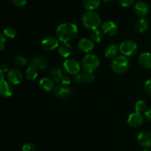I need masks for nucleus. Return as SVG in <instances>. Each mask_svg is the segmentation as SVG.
Wrapping results in <instances>:
<instances>
[{
    "label": "nucleus",
    "mask_w": 151,
    "mask_h": 151,
    "mask_svg": "<svg viewBox=\"0 0 151 151\" xmlns=\"http://www.w3.org/2000/svg\"><path fill=\"white\" fill-rule=\"evenodd\" d=\"M22 151H36V147L32 143H26L22 146Z\"/></svg>",
    "instance_id": "obj_30"
},
{
    "label": "nucleus",
    "mask_w": 151,
    "mask_h": 151,
    "mask_svg": "<svg viewBox=\"0 0 151 151\" xmlns=\"http://www.w3.org/2000/svg\"><path fill=\"white\" fill-rule=\"evenodd\" d=\"M71 83V80L69 78V77L68 76H63L61 78V79L59 81L58 84H62V85L65 86H69Z\"/></svg>",
    "instance_id": "obj_32"
},
{
    "label": "nucleus",
    "mask_w": 151,
    "mask_h": 151,
    "mask_svg": "<svg viewBox=\"0 0 151 151\" xmlns=\"http://www.w3.org/2000/svg\"><path fill=\"white\" fill-rule=\"evenodd\" d=\"M145 117L147 121L151 122V108H149L148 109L145 111Z\"/></svg>",
    "instance_id": "obj_36"
},
{
    "label": "nucleus",
    "mask_w": 151,
    "mask_h": 151,
    "mask_svg": "<svg viewBox=\"0 0 151 151\" xmlns=\"http://www.w3.org/2000/svg\"><path fill=\"white\" fill-rule=\"evenodd\" d=\"M149 23L147 19L144 18H140L135 24V29L139 33H144L148 29Z\"/></svg>",
    "instance_id": "obj_22"
},
{
    "label": "nucleus",
    "mask_w": 151,
    "mask_h": 151,
    "mask_svg": "<svg viewBox=\"0 0 151 151\" xmlns=\"http://www.w3.org/2000/svg\"><path fill=\"white\" fill-rule=\"evenodd\" d=\"M78 35V28L73 23L60 24L56 29V35L61 42H69Z\"/></svg>",
    "instance_id": "obj_1"
},
{
    "label": "nucleus",
    "mask_w": 151,
    "mask_h": 151,
    "mask_svg": "<svg viewBox=\"0 0 151 151\" xmlns=\"http://www.w3.org/2000/svg\"><path fill=\"white\" fill-rule=\"evenodd\" d=\"M72 52V47L69 42H62L58 47V53L63 58L69 57Z\"/></svg>",
    "instance_id": "obj_20"
},
{
    "label": "nucleus",
    "mask_w": 151,
    "mask_h": 151,
    "mask_svg": "<svg viewBox=\"0 0 151 151\" xmlns=\"http://www.w3.org/2000/svg\"><path fill=\"white\" fill-rule=\"evenodd\" d=\"M6 46V38L4 34H1L0 35V50H3Z\"/></svg>",
    "instance_id": "obj_35"
},
{
    "label": "nucleus",
    "mask_w": 151,
    "mask_h": 151,
    "mask_svg": "<svg viewBox=\"0 0 151 151\" xmlns=\"http://www.w3.org/2000/svg\"><path fill=\"white\" fill-rule=\"evenodd\" d=\"M119 47L116 44H110L105 50V56L108 58L113 59L118 55Z\"/></svg>",
    "instance_id": "obj_21"
},
{
    "label": "nucleus",
    "mask_w": 151,
    "mask_h": 151,
    "mask_svg": "<svg viewBox=\"0 0 151 151\" xmlns=\"http://www.w3.org/2000/svg\"><path fill=\"white\" fill-rule=\"evenodd\" d=\"M74 80L76 83H90L94 81L95 77L91 72H85L83 73H78V75H75Z\"/></svg>",
    "instance_id": "obj_15"
},
{
    "label": "nucleus",
    "mask_w": 151,
    "mask_h": 151,
    "mask_svg": "<svg viewBox=\"0 0 151 151\" xmlns=\"http://www.w3.org/2000/svg\"><path fill=\"white\" fill-rule=\"evenodd\" d=\"M119 52L122 55L126 57H131L134 55L138 51V45L135 41L132 40H127L123 41L119 46Z\"/></svg>",
    "instance_id": "obj_5"
},
{
    "label": "nucleus",
    "mask_w": 151,
    "mask_h": 151,
    "mask_svg": "<svg viewBox=\"0 0 151 151\" xmlns=\"http://www.w3.org/2000/svg\"><path fill=\"white\" fill-rule=\"evenodd\" d=\"M13 62L16 65L19 66H24L27 64V60L24 57L21 55H16L13 58Z\"/></svg>",
    "instance_id": "obj_29"
},
{
    "label": "nucleus",
    "mask_w": 151,
    "mask_h": 151,
    "mask_svg": "<svg viewBox=\"0 0 151 151\" xmlns=\"http://www.w3.org/2000/svg\"><path fill=\"white\" fill-rule=\"evenodd\" d=\"M138 143L144 148H150L151 147V132L144 131L140 132L137 136Z\"/></svg>",
    "instance_id": "obj_10"
},
{
    "label": "nucleus",
    "mask_w": 151,
    "mask_h": 151,
    "mask_svg": "<svg viewBox=\"0 0 151 151\" xmlns=\"http://www.w3.org/2000/svg\"><path fill=\"white\" fill-rule=\"evenodd\" d=\"M25 75H26V78L27 80H29V81H34L38 77V69H36L33 66H30L27 69Z\"/></svg>",
    "instance_id": "obj_24"
},
{
    "label": "nucleus",
    "mask_w": 151,
    "mask_h": 151,
    "mask_svg": "<svg viewBox=\"0 0 151 151\" xmlns=\"http://www.w3.org/2000/svg\"><path fill=\"white\" fill-rule=\"evenodd\" d=\"M134 12L139 17L144 18L149 13V7L144 1H138L134 4Z\"/></svg>",
    "instance_id": "obj_14"
},
{
    "label": "nucleus",
    "mask_w": 151,
    "mask_h": 151,
    "mask_svg": "<svg viewBox=\"0 0 151 151\" xmlns=\"http://www.w3.org/2000/svg\"><path fill=\"white\" fill-rule=\"evenodd\" d=\"M50 74H51L52 79L55 81V82L58 83L60 80L61 79L63 75V72H62V70L60 69V68L55 67L54 69H52L50 72Z\"/></svg>",
    "instance_id": "obj_25"
},
{
    "label": "nucleus",
    "mask_w": 151,
    "mask_h": 151,
    "mask_svg": "<svg viewBox=\"0 0 151 151\" xmlns=\"http://www.w3.org/2000/svg\"><path fill=\"white\" fill-rule=\"evenodd\" d=\"M7 80L10 83L14 85H18L22 83L23 80V75L21 71L17 69H11L7 72Z\"/></svg>",
    "instance_id": "obj_11"
},
{
    "label": "nucleus",
    "mask_w": 151,
    "mask_h": 151,
    "mask_svg": "<svg viewBox=\"0 0 151 151\" xmlns=\"http://www.w3.org/2000/svg\"><path fill=\"white\" fill-rule=\"evenodd\" d=\"M52 79L48 78H44L40 80L39 86L42 90L45 91H51L54 89L55 83Z\"/></svg>",
    "instance_id": "obj_19"
},
{
    "label": "nucleus",
    "mask_w": 151,
    "mask_h": 151,
    "mask_svg": "<svg viewBox=\"0 0 151 151\" xmlns=\"http://www.w3.org/2000/svg\"><path fill=\"white\" fill-rule=\"evenodd\" d=\"M139 64L142 68L146 69H151V53L143 52L138 58Z\"/></svg>",
    "instance_id": "obj_17"
},
{
    "label": "nucleus",
    "mask_w": 151,
    "mask_h": 151,
    "mask_svg": "<svg viewBox=\"0 0 151 151\" xmlns=\"http://www.w3.org/2000/svg\"><path fill=\"white\" fill-rule=\"evenodd\" d=\"M63 68L68 74L75 76L80 72L81 64H80L79 62L75 59L68 58L63 62Z\"/></svg>",
    "instance_id": "obj_6"
},
{
    "label": "nucleus",
    "mask_w": 151,
    "mask_h": 151,
    "mask_svg": "<svg viewBox=\"0 0 151 151\" xmlns=\"http://www.w3.org/2000/svg\"><path fill=\"white\" fill-rule=\"evenodd\" d=\"M78 47L80 51L83 52L89 53L94 49V42L88 38H81L78 42Z\"/></svg>",
    "instance_id": "obj_13"
},
{
    "label": "nucleus",
    "mask_w": 151,
    "mask_h": 151,
    "mask_svg": "<svg viewBox=\"0 0 151 151\" xmlns=\"http://www.w3.org/2000/svg\"><path fill=\"white\" fill-rule=\"evenodd\" d=\"M100 61L96 55L87 54L81 61V68L85 72L93 73L100 66Z\"/></svg>",
    "instance_id": "obj_4"
},
{
    "label": "nucleus",
    "mask_w": 151,
    "mask_h": 151,
    "mask_svg": "<svg viewBox=\"0 0 151 151\" xmlns=\"http://www.w3.org/2000/svg\"><path fill=\"white\" fill-rule=\"evenodd\" d=\"M72 90L69 87V86L58 84L57 86L55 88V94L58 98L66 99L71 96Z\"/></svg>",
    "instance_id": "obj_12"
},
{
    "label": "nucleus",
    "mask_w": 151,
    "mask_h": 151,
    "mask_svg": "<svg viewBox=\"0 0 151 151\" xmlns=\"http://www.w3.org/2000/svg\"><path fill=\"white\" fill-rule=\"evenodd\" d=\"M144 121L145 118L141 113L134 112V113H132L128 116L127 122L131 128H137L142 126L144 123Z\"/></svg>",
    "instance_id": "obj_8"
},
{
    "label": "nucleus",
    "mask_w": 151,
    "mask_h": 151,
    "mask_svg": "<svg viewBox=\"0 0 151 151\" xmlns=\"http://www.w3.org/2000/svg\"><path fill=\"white\" fill-rule=\"evenodd\" d=\"M101 0H83V5L87 10H94L99 7Z\"/></svg>",
    "instance_id": "obj_23"
},
{
    "label": "nucleus",
    "mask_w": 151,
    "mask_h": 151,
    "mask_svg": "<svg viewBox=\"0 0 151 151\" xmlns=\"http://www.w3.org/2000/svg\"><path fill=\"white\" fill-rule=\"evenodd\" d=\"M120 5L123 7H128L134 4L135 0H119Z\"/></svg>",
    "instance_id": "obj_31"
},
{
    "label": "nucleus",
    "mask_w": 151,
    "mask_h": 151,
    "mask_svg": "<svg viewBox=\"0 0 151 151\" xmlns=\"http://www.w3.org/2000/svg\"><path fill=\"white\" fill-rule=\"evenodd\" d=\"M31 66L35 67L38 70H45L47 66V60L42 57H34L30 60Z\"/></svg>",
    "instance_id": "obj_18"
},
{
    "label": "nucleus",
    "mask_w": 151,
    "mask_h": 151,
    "mask_svg": "<svg viewBox=\"0 0 151 151\" xmlns=\"http://www.w3.org/2000/svg\"><path fill=\"white\" fill-rule=\"evenodd\" d=\"M103 38V32L100 29H94L91 33V39L94 43H100Z\"/></svg>",
    "instance_id": "obj_26"
},
{
    "label": "nucleus",
    "mask_w": 151,
    "mask_h": 151,
    "mask_svg": "<svg viewBox=\"0 0 151 151\" xmlns=\"http://www.w3.org/2000/svg\"><path fill=\"white\" fill-rule=\"evenodd\" d=\"M81 22L86 29H97L102 25V20L100 15L92 10H88L82 15Z\"/></svg>",
    "instance_id": "obj_2"
},
{
    "label": "nucleus",
    "mask_w": 151,
    "mask_h": 151,
    "mask_svg": "<svg viewBox=\"0 0 151 151\" xmlns=\"http://www.w3.org/2000/svg\"><path fill=\"white\" fill-rule=\"evenodd\" d=\"M144 88L146 93H147L149 95H151V79L146 81V82L145 83Z\"/></svg>",
    "instance_id": "obj_33"
},
{
    "label": "nucleus",
    "mask_w": 151,
    "mask_h": 151,
    "mask_svg": "<svg viewBox=\"0 0 151 151\" xmlns=\"http://www.w3.org/2000/svg\"><path fill=\"white\" fill-rule=\"evenodd\" d=\"M58 38L49 36L44 38L41 41V47L46 51H52L59 47Z\"/></svg>",
    "instance_id": "obj_9"
},
{
    "label": "nucleus",
    "mask_w": 151,
    "mask_h": 151,
    "mask_svg": "<svg viewBox=\"0 0 151 151\" xmlns=\"http://www.w3.org/2000/svg\"><path fill=\"white\" fill-rule=\"evenodd\" d=\"M101 30L103 31V34L107 36H115L119 31V27L115 22L112 21H107L101 25Z\"/></svg>",
    "instance_id": "obj_7"
},
{
    "label": "nucleus",
    "mask_w": 151,
    "mask_h": 151,
    "mask_svg": "<svg viewBox=\"0 0 151 151\" xmlns=\"http://www.w3.org/2000/svg\"><path fill=\"white\" fill-rule=\"evenodd\" d=\"M130 66L129 60L126 56L117 55L112 59L111 63V68L112 71L116 74H123L128 71Z\"/></svg>",
    "instance_id": "obj_3"
},
{
    "label": "nucleus",
    "mask_w": 151,
    "mask_h": 151,
    "mask_svg": "<svg viewBox=\"0 0 151 151\" xmlns=\"http://www.w3.org/2000/svg\"><path fill=\"white\" fill-rule=\"evenodd\" d=\"M103 1H107V2H108V1H111V0H103Z\"/></svg>",
    "instance_id": "obj_40"
},
{
    "label": "nucleus",
    "mask_w": 151,
    "mask_h": 151,
    "mask_svg": "<svg viewBox=\"0 0 151 151\" xmlns=\"http://www.w3.org/2000/svg\"><path fill=\"white\" fill-rule=\"evenodd\" d=\"M0 75H1V80H4V72L0 70Z\"/></svg>",
    "instance_id": "obj_38"
},
{
    "label": "nucleus",
    "mask_w": 151,
    "mask_h": 151,
    "mask_svg": "<svg viewBox=\"0 0 151 151\" xmlns=\"http://www.w3.org/2000/svg\"><path fill=\"white\" fill-rule=\"evenodd\" d=\"M13 92V88L11 83L7 82L4 80H1L0 83V94L3 97H9L12 96Z\"/></svg>",
    "instance_id": "obj_16"
},
{
    "label": "nucleus",
    "mask_w": 151,
    "mask_h": 151,
    "mask_svg": "<svg viewBox=\"0 0 151 151\" xmlns=\"http://www.w3.org/2000/svg\"><path fill=\"white\" fill-rule=\"evenodd\" d=\"M0 70L2 71V72H4V73H5V72H8V71L10 70V68H9V66L7 63H4V64L1 65V69H0Z\"/></svg>",
    "instance_id": "obj_37"
},
{
    "label": "nucleus",
    "mask_w": 151,
    "mask_h": 151,
    "mask_svg": "<svg viewBox=\"0 0 151 151\" xmlns=\"http://www.w3.org/2000/svg\"><path fill=\"white\" fill-rule=\"evenodd\" d=\"M142 151H151V150H149V149H147V148H145V150H143Z\"/></svg>",
    "instance_id": "obj_39"
},
{
    "label": "nucleus",
    "mask_w": 151,
    "mask_h": 151,
    "mask_svg": "<svg viewBox=\"0 0 151 151\" xmlns=\"http://www.w3.org/2000/svg\"><path fill=\"white\" fill-rule=\"evenodd\" d=\"M3 34L9 38H14L17 35V31L13 27H7L3 30Z\"/></svg>",
    "instance_id": "obj_28"
},
{
    "label": "nucleus",
    "mask_w": 151,
    "mask_h": 151,
    "mask_svg": "<svg viewBox=\"0 0 151 151\" xmlns=\"http://www.w3.org/2000/svg\"><path fill=\"white\" fill-rule=\"evenodd\" d=\"M10 1L16 7H23L27 3V0H10Z\"/></svg>",
    "instance_id": "obj_34"
},
{
    "label": "nucleus",
    "mask_w": 151,
    "mask_h": 151,
    "mask_svg": "<svg viewBox=\"0 0 151 151\" xmlns=\"http://www.w3.org/2000/svg\"><path fill=\"white\" fill-rule=\"evenodd\" d=\"M134 109H135L136 112L142 114L143 112H145V111L147 110V105L144 100H139L135 103Z\"/></svg>",
    "instance_id": "obj_27"
}]
</instances>
